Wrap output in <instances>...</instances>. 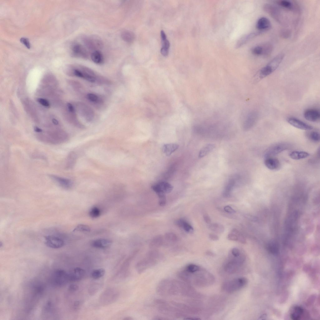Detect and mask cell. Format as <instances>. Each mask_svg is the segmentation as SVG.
Returning <instances> with one entry per match:
<instances>
[{
  "mask_svg": "<svg viewBox=\"0 0 320 320\" xmlns=\"http://www.w3.org/2000/svg\"><path fill=\"white\" fill-rule=\"evenodd\" d=\"M191 289L188 285L181 281L166 279L157 285L158 293L162 296H187L190 294Z\"/></svg>",
  "mask_w": 320,
  "mask_h": 320,
  "instance_id": "cell-1",
  "label": "cell"
},
{
  "mask_svg": "<svg viewBox=\"0 0 320 320\" xmlns=\"http://www.w3.org/2000/svg\"><path fill=\"white\" fill-rule=\"evenodd\" d=\"M160 258L159 252L154 250L149 252L146 257L139 261L136 265L137 272L141 273L156 265Z\"/></svg>",
  "mask_w": 320,
  "mask_h": 320,
  "instance_id": "cell-2",
  "label": "cell"
},
{
  "mask_svg": "<svg viewBox=\"0 0 320 320\" xmlns=\"http://www.w3.org/2000/svg\"><path fill=\"white\" fill-rule=\"evenodd\" d=\"M284 54L280 53L272 58L265 66L261 68L258 72L259 77L263 78L271 74L279 67L284 58Z\"/></svg>",
  "mask_w": 320,
  "mask_h": 320,
  "instance_id": "cell-3",
  "label": "cell"
},
{
  "mask_svg": "<svg viewBox=\"0 0 320 320\" xmlns=\"http://www.w3.org/2000/svg\"><path fill=\"white\" fill-rule=\"evenodd\" d=\"M245 260L243 255H241L235 257L232 255L229 257L224 265V269L228 273H233L238 271L242 265Z\"/></svg>",
  "mask_w": 320,
  "mask_h": 320,
  "instance_id": "cell-4",
  "label": "cell"
},
{
  "mask_svg": "<svg viewBox=\"0 0 320 320\" xmlns=\"http://www.w3.org/2000/svg\"><path fill=\"white\" fill-rule=\"evenodd\" d=\"M247 282V280L246 278H238L225 282L222 286V288L227 292H232L243 288Z\"/></svg>",
  "mask_w": 320,
  "mask_h": 320,
  "instance_id": "cell-5",
  "label": "cell"
},
{
  "mask_svg": "<svg viewBox=\"0 0 320 320\" xmlns=\"http://www.w3.org/2000/svg\"><path fill=\"white\" fill-rule=\"evenodd\" d=\"M119 295V292L116 288L107 289L101 294L99 298L100 302L104 305L112 304L116 300Z\"/></svg>",
  "mask_w": 320,
  "mask_h": 320,
  "instance_id": "cell-6",
  "label": "cell"
},
{
  "mask_svg": "<svg viewBox=\"0 0 320 320\" xmlns=\"http://www.w3.org/2000/svg\"><path fill=\"white\" fill-rule=\"evenodd\" d=\"M52 283L56 286H62L69 281L68 273L62 269H58L52 273Z\"/></svg>",
  "mask_w": 320,
  "mask_h": 320,
  "instance_id": "cell-7",
  "label": "cell"
},
{
  "mask_svg": "<svg viewBox=\"0 0 320 320\" xmlns=\"http://www.w3.org/2000/svg\"><path fill=\"white\" fill-rule=\"evenodd\" d=\"M290 144L287 142H280L272 145L266 151L264 156L265 158L273 157L289 148Z\"/></svg>",
  "mask_w": 320,
  "mask_h": 320,
  "instance_id": "cell-8",
  "label": "cell"
},
{
  "mask_svg": "<svg viewBox=\"0 0 320 320\" xmlns=\"http://www.w3.org/2000/svg\"><path fill=\"white\" fill-rule=\"evenodd\" d=\"M264 11L277 22L282 23L283 18L280 10L273 5L266 3L263 6Z\"/></svg>",
  "mask_w": 320,
  "mask_h": 320,
  "instance_id": "cell-9",
  "label": "cell"
},
{
  "mask_svg": "<svg viewBox=\"0 0 320 320\" xmlns=\"http://www.w3.org/2000/svg\"><path fill=\"white\" fill-rule=\"evenodd\" d=\"M45 243L49 248L58 249L62 247L64 242L62 239L57 236L48 235L45 237Z\"/></svg>",
  "mask_w": 320,
  "mask_h": 320,
  "instance_id": "cell-10",
  "label": "cell"
},
{
  "mask_svg": "<svg viewBox=\"0 0 320 320\" xmlns=\"http://www.w3.org/2000/svg\"><path fill=\"white\" fill-rule=\"evenodd\" d=\"M152 188L157 194H165L170 193L172 191L173 187L168 182H161L152 185Z\"/></svg>",
  "mask_w": 320,
  "mask_h": 320,
  "instance_id": "cell-11",
  "label": "cell"
},
{
  "mask_svg": "<svg viewBox=\"0 0 320 320\" xmlns=\"http://www.w3.org/2000/svg\"><path fill=\"white\" fill-rule=\"evenodd\" d=\"M287 122L293 127L301 130L310 131L313 129V127L308 124L294 117H289Z\"/></svg>",
  "mask_w": 320,
  "mask_h": 320,
  "instance_id": "cell-12",
  "label": "cell"
},
{
  "mask_svg": "<svg viewBox=\"0 0 320 320\" xmlns=\"http://www.w3.org/2000/svg\"><path fill=\"white\" fill-rule=\"evenodd\" d=\"M258 114L256 111H252L247 115L244 122L243 128L244 130L250 129L255 124L258 119Z\"/></svg>",
  "mask_w": 320,
  "mask_h": 320,
  "instance_id": "cell-13",
  "label": "cell"
},
{
  "mask_svg": "<svg viewBox=\"0 0 320 320\" xmlns=\"http://www.w3.org/2000/svg\"><path fill=\"white\" fill-rule=\"evenodd\" d=\"M69 281L77 282L82 280L84 277L85 271L82 268L77 267L68 273Z\"/></svg>",
  "mask_w": 320,
  "mask_h": 320,
  "instance_id": "cell-14",
  "label": "cell"
},
{
  "mask_svg": "<svg viewBox=\"0 0 320 320\" xmlns=\"http://www.w3.org/2000/svg\"><path fill=\"white\" fill-rule=\"evenodd\" d=\"M303 115L306 120L311 122H317L320 118L319 111L316 108L307 109L305 111Z\"/></svg>",
  "mask_w": 320,
  "mask_h": 320,
  "instance_id": "cell-15",
  "label": "cell"
},
{
  "mask_svg": "<svg viewBox=\"0 0 320 320\" xmlns=\"http://www.w3.org/2000/svg\"><path fill=\"white\" fill-rule=\"evenodd\" d=\"M256 27L257 29L260 31L264 32L265 31L270 29L271 27V24L268 18L262 17L257 21Z\"/></svg>",
  "mask_w": 320,
  "mask_h": 320,
  "instance_id": "cell-16",
  "label": "cell"
},
{
  "mask_svg": "<svg viewBox=\"0 0 320 320\" xmlns=\"http://www.w3.org/2000/svg\"><path fill=\"white\" fill-rule=\"evenodd\" d=\"M50 177L61 187L66 189H69L72 186V182L69 179L55 175H50Z\"/></svg>",
  "mask_w": 320,
  "mask_h": 320,
  "instance_id": "cell-17",
  "label": "cell"
},
{
  "mask_svg": "<svg viewBox=\"0 0 320 320\" xmlns=\"http://www.w3.org/2000/svg\"><path fill=\"white\" fill-rule=\"evenodd\" d=\"M260 31L253 32L245 35L240 38L237 42L236 47L239 48L243 45L253 38L259 36L263 33Z\"/></svg>",
  "mask_w": 320,
  "mask_h": 320,
  "instance_id": "cell-18",
  "label": "cell"
},
{
  "mask_svg": "<svg viewBox=\"0 0 320 320\" xmlns=\"http://www.w3.org/2000/svg\"><path fill=\"white\" fill-rule=\"evenodd\" d=\"M266 167L271 170H275L279 168L280 163L277 158L272 157L265 158L264 162Z\"/></svg>",
  "mask_w": 320,
  "mask_h": 320,
  "instance_id": "cell-19",
  "label": "cell"
},
{
  "mask_svg": "<svg viewBox=\"0 0 320 320\" xmlns=\"http://www.w3.org/2000/svg\"><path fill=\"white\" fill-rule=\"evenodd\" d=\"M112 244L111 241L108 239L101 238L93 240L91 243L94 247L99 248H108Z\"/></svg>",
  "mask_w": 320,
  "mask_h": 320,
  "instance_id": "cell-20",
  "label": "cell"
},
{
  "mask_svg": "<svg viewBox=\"0 0 320 320\" xmlns=\"http://www.w3.org/2000/svg\"><path fill=\"white\" fill-rule=\"evenodd\" d=\"M72 51L73 54L76 57L82 58H86L87 57L86 50L81 45H74L72 48Z\"/></svg>",
  "mask_w": 320,
  "mask_h": 320,
  "instance_id": "cell-21",
  "label": "cell"
},
{
  "mask_svg": "<svg viewBox=\"0 0 320 320\" xmlns=\"http://www.w3.org/2000/svg\"><path fill=\"white\" fill-rule=\"evenodd\" d=\"M175 222L176 225L182 228L187 232L192 233L193 231L192 226L183 219H178L175 221Z\"/></svg>",
  "mask_w": 320,
  "mask_h": 320,
  "instance_id": "cell-22",
  "label": "cell"
},
{
  "mask_svg": "<svg viewBox=\"0 0 320 320\" xmlns=\"http://www.w3.org/2000/svg\"><path fill=\"white\" fill-rule=\"evenodd\" d=\"M179 147L178 144L175 143L165 144L162 146V151L166 155L168 156L177 150Z\"/></svg>",
  "mask_w": 320,
  "mask_h": 320,
  "instance_id": "cell-23",
  "label": "cell"
},
{
  "mask_svg": "<svg viewBox=\"0 0 320 320\" xmlns=\"http://www.w3.org/2000/svg\"><path fill=\"white\" fill-rule=\"evenodd\" d=\"M82 109H80V111L82 115L84 116L85 119L89 121H91L93 116V112L91 109L83 103H78Z\"/></svg>",
  "mask_w": 320,
  "mask_h": 320,
  "instance_id": "cell-24",
  "label": "cell"
},
{
  "mask_svg": "<svg viewBox=\"0 0 320 320\" xmlns=\"http://www.w3.org/2000/svg\"><path fill=\"white\" fill-rule=\"evenodd\" d=\"M239 179L237 176H234L230 178L228 182L223 191V194L225 196H228L236 184V182Z\"/></svg>",
  "mask_w": 320,
  "mask_h": 320,
  "instance_id": "cell-25",
  "label": "cell"
},
{
  "mask_svg": "<svg viewBox=\"0 0 320 320\" xmlns=\"http://www.w3.org/2000/svg\"><path fill=\"white\" fill-rule=\"evenodd\" d=\"M310 154L307 152L302 151H295L290 152L289 156L292 159L294 160H300L308 157Z\"/></svg>",
  "mask_w": 320,
  "mask_h": 320,
  "instance_id": "cell-26",
  "label": "cell"
},
{
  "mask_svg": "<svg viewBox=\"0 0 320 320\" xmlns=\"http://www.w3.org/2000/svg\"><path fill=\"white\" fill-rule=\"evenodd\" d=\"M304 310L301 307L296 306L294 307L290 314V317L293 320H298L300 319L303 313Z\"/></svg>",
  "mask_w": 320,
  "mask_h": 320,
  "instance_id": "cell-27",
  "label": "cell"
},
{
  "mask_svg": "<svg viewBox=\"0 0 320 320\" xmlns=\"http://www.w3.org/2000/svg\"><path fill=\"white\" fill-rule=\"evenodd\" d=\"M164 239V237L161 235L154 237L150 242V247L151 248H156L161 246L163 244Z\"/></svg>",
  "mask_w": 320,
  "mask_h": 320,
  "instance_id": "cell-28",
  "label": "cell"
},
{
  "mask_svg": "<svg viewBox=\"0 0 320 320\" xmlns=\"http://www.w3.org/2000/svg\"><path fill=\"white\" fill-rule=\"evenodd\" d=\"M215 147L214 145L212 144H208L205 145L200 151L198 157L201 158L206 156L212 151Z\"/></svg>",
  "mask_w": 320,
  "mask_h": 320,
  "instance_id": "cell-29",
  "label": "cell"
},
{
  "mask_svg": "<svg viewBox=\"0 0 320 320\" xmlns=\"http://www.w3.org/2000/svg\"><path fill=\"white\" fill-rule=\"evenodd\" d=\"M121 36L124 41L128 42H131L134 39L133 33L128 30H124L122 32Z\"/></svg>",
  "mask_w": 320,
  "mask_h": 320,
  "instance_id": "cell-30",
  "label": "cell"
},
{
  "mask_svg": "<svg viewBox=\"0 0 320 320\" xmlns=\"http://www.w3.org/2000/svg\"><path fill=\"white\" fill-rule=\"evenodd\" d=\"M91 58L92 61L97 64L101 63L103 60L102 55L98 51H94L91 54Z\"/></svg>",
  "mask_w": 320,
  "mask_h": 320,
  "instance_id": "cell-31",
  "label": "cell"
},
{
  "mask_svg": "<svg viewBox=\"0 0 320 320\" xmlns=\"http://www.w3.org/2000/svg\"><path fill=\"white\" fill-rule=\"evenodd\" d=\"M105 270L103 268H100L93 270L91 273L92 277L94 279H98L104 276Z\"/></svg>",
  "mask_w": 320,
  "mask_h": 320,
  "instance_id": "cell-32",
  "label": "cell"
},
{
  "mask_svg": "<svg viewBox=\"0 0 320 320\" xmlns=\"http://www.w3.org/2000/svg\"><path fill=\"white\" fill-rule=\"evenodd\" d=\"M276 3L281 7L288 9L292 10L294 8L293 3L289 0H278L276 1Z\"/></svg>",
  "mask_w": 320,
  "mask_h": 320,
  "instance_id": "cell-33",
  "label": "cell"
},
{
  "mask_svg": "<svg viewBox=\"0 0 320 320\" xmlns=\"http://www.w3.org/2000/svg\"><path fill=\"white\" fill-rule=\"evenodd\" d=\"M76 154L74 152L70 153L67 158V166L69 168H72L75 162L76 159Z\"/></svg>",
  "mask_w": 320,
  "mask_h": 320,
  "instance_id": "cell-34",
  "label": "cell"
},
{
  "mask_svg": "<svg viewBox=\"0 0 320 320\" xmlns=\"http://www.w3.org/2000/svg\"><path fill=\"white\" fill-rule=\"evenodd\" d=\"M164 238L167 241L174 242L177 241L178 237L174 233L172 232H167L164 235Z\"/></svg>",
  "mask_w": 320,
  "mask_h": 320,
  "instance_id": "cell-35",
  "label": "cell"
},
{
  "mask_svg": "<svg viewBox=\"0 0 320 320\" xmlns=\"http://www.w3.org/2000/svg\"><path fill=\"white\" fill-rule=\"evenodd\" d=\"M209 227L211 230L218 233H222L224 231L223 226L216 223L211 224L209 225Z\"/></svg>",
  "mask_w": 320,
  "mask_h": 320,
  "instance_id": "cell-36",
  "label": "cell"
},
{
  "mask_svg": "<svg viewBox=\"0 0 320 320\" xmlns=\"http://www.w3.org/2000/svg\"><path fill=\"white\" fill-rule=\"evenodd\" d=\"M200 269L199 266L193 264H189L186 266L184 270L189 273H193L198 271Z\"/></svg>",
  "mask_w": 320,
  "mask_h": 320,
  "instance_id": "cell-37",
  "label": "cell"
},
{
  "mask_svg": "<svg viewBox=\"0 0 320 320\" xmlns=\"http://www.w3.org/2000/svg\"><path fill=\"white\" fill-rule=\"evenodd\" d=\"M240 233L239 232L237 229H233L228 234V238L230 240L238 241V237Z\"/></svg>",
  "mask_w": 320,
  "mask_h": 320,
  "instance_id": "cell-38",
  "label": "cell"
},
{
  "mask_svg": "<svg viewBox=\"0 0 320 320\" xmlns=\"http://www.w3.org/2000/svg\"><path fill=\"white\" fill-rule=\"evenodd\" d=\"M308 138L313 142H318L320 140V134L318 132L312 131L309 134Z\"/></svg>",
  "mask_w": 320,
  "mask_h": 320,
  "instance_id": "cell-39",
  "label": "cell"
},
{
  "mask_svg": "<svg viewBox=\"0 0 320 320\" xmlns=\"http://www.w3.org/2000/svg\"><path fill=\"white\" fill-rule=\"evenodd\" d=\"M90 230V228L89 226L85 224H80L75 227L73 229V232H89Z\"/></svg>",
  "mask_w": 320,
  "mask_h": 320,
  "instance_id": "cell-40",
  "label": "cell"
},
{
  "mask_svg": "<svg viewBox=\"0 0 320 320\" xmlns=\"http://www.w3.org/2000/svg\"><path fill=\"white\" fill-rule=\"evenodd\" d=\"M89 213L91 217L95 218L98 217L100 216L101 211L98 208L96 207H94L91 209Z\"/></svg>",
  "mask_w": 320,
  "mask_h": 320,
  "instance_id": "cell-41",
  "label": "cell"
},
{
  "mask_svg": "<svg viewBox=\"0 0 320 320\" xmlns=\"http://www.w3.org/2000/svg\"><path fill=\"white\" fill-rule=\"evenodd\" d=\"M87 98L89 101L97 103L101 102L98 96L94 93H88L87 95Z\"/></svg>",
  "mask_w": 320,
  "mask_h": 320,
  "instance_id": "cell-42",
  "label": "cell"
},
{
  "mask_svg": "<svg viewBox=\"0 0 320 320\" xmlns=\"http://www.w3.org/2000/svg\"><path fill=\"white\" fill-rule=\"evenodd\" d=\"M252 52L253 54L256 55H263V49L262 45H258L252 48Z\"/></svg>",
  "mask_w": 320,
  "mask_h": 320,
  "instance_id": "cell-43",
  "label": "cell"
},
{
  "mask_svg": "<svg viewBox=\"0 0 320 320\" xmlns=\"http://www.w3.org/2000/svg\"><path fill=\"white\" fill-rule=\"evenodd\" d=\"M165 194L163 193L157 194L159 198L158 204L161 206H164L166 204L167 200Z\"/></svg>",
  "mask_w": 320,
  "mask_h": 320,
  "instance_id": "cell-44",
  "label": "cell"
},
{
  "mask_svg": "<svg viewBox=\"0 0 320 320\" xmlns=\"http://www.w3.org/2000/svg\"><path fill=\"white\" fill-rule=\"evenodd\" d=\"M280 35L283 38L287 39L291 35V32L289 29H284L281 31Z\"/></svg>",
  "mask_w": 320,
  "mask_h": 320,
  "instance_id": "cell-45",
  "label": "cell"
},
{
  "mask_svg": "<svg viewBox=\"0 0 320 320\" xmlns=\"http://www.w3.org/2000/svg\"><path fill=\"white\" fill-rule=\"evenodd\" d=\"M37 101L42 106L46 107H49L50 104L48 101L46 99L39 98L37 99Z\"/></svg>",
  "mask_w": 320,
  "mask_h": 320,
  "instance_id": "cell-46",
  "label": "cell"
},
{
  "mask_svg": "<svg viewBox=\"0 0 320 320\" xmlns=\"http://www.w3.org/2000/svg\"><path fill=\"white\" fill-rule=\"evenodd\" d=\"M20 41L21 42L24 44L29 49L31 48L30 44L27 38H21Z\"/></svg>",
  "mask_w": 320,
  "mask_h": 320,
  "instance_id": "cell-47",
  "label": "cell"
},
{
  "mask_svg": "<svg viewBox=\"0 0 320 320\" xmlns=\"http://www.w3.org/2000/svg\"><path fill=\"white\" fill-rule=\"evenodd\" d=\"M231 253V254L235 257H238L241 255V252L239 250L236 248L232 249Z\"/></svg>",
  "mask_w": 320,
  "mask_h": 320,
  "instance_id": "cell-48",
  "label": "cell"
},
{
  "mask_svg": "<svg viewBox=\"0 0 320 320\" xmlns=\"http://www.w3.org/2000/svg\"><path fill=\"white\" fill-rule=\"evenodd\" d=\"M78 289V286L76 284H70L68 287V290L70 292H74L77 291Z\"/></svg>",
  "mask_w": 320,
  "mask_h": 320,
  "instance_id": "cell-49",
  "label": "cell"
},
{
  "mask_svg": "<svg viewBox=\"0 0 320 320\" xmlns=\"http://www.w3.org/2000/svg\"><path fill=\"white\" fill-rule=\"evenodd\" d=\"M224 209L225 211L229 213H234L236 212L234 210L229 206H225L224 208Z\"/></svg>",
  "mask_w": 320,
  "mask_h": 320,
  "instance_id": "cell-50",
  "label": "cell"
},
{
  "mask_svg": "<svg viewBox=\"0 0 320 320\" xmlns=\"http://www.w3.org/2000/svg\"><path fill=\"white\" fill-rule=\"evenodd\" d=\"M162 47L169 49L170 47V43L168 40L167 39L162 41Z\"/></svg>",
  "mask_w": 320,
  "mask_h": 320,
  "instance_id": "cell-51",
  "label": "cell"
},
{
  "mask_svg": "<svg viewBox=\"0 0 320 320\" xmlns=\"http://www.w3.org/2000/svg\"><path fill=\"white\" fill-rule=\"evenodd\" d=\"M160 52L161 54L164 56H167L169 53V49L162 47L161 49Z\"/></svg>",
  "mask_w": 320,
  "mask_h": 320,
  "instance_id": "cell-52",
  "label": "cell"
},
{
  "mask_svg": "<svg viewBox=\"0 0 320 320\" xmlns=\"http://www.w3.org/2000/svg\"><path fill=\"white\" fill-rule=\"evenodd\" d=\"M67 106L68 111L72 113H75V111L73 105L70 103H68Z\"/></svg>",
  "mask_w": 320,
  "mask_h": 320,
  "instance_id": "cell-53",
  "label": "cell"
},
{
  "mask_svg": "<svg viewBox=\"0 0 320 320\" xmlns=\"http://www.w3.org/2000/svg\"><path fill=\"white\" fill-rule=\"evenodd\" d=\"M238 241L242 243H246V240L244 237L241 233H240L238 236Z\"/></svg>",
  "mask_w": 320,
  "mask_h": 320,
  "instance_id": "cell-54",
  "label": "cell"
},
{
  "mask_svg": "<svg viewBox=\"0 0 320 320\" xmlns=\"http://www.w3.org/2000/svg\"><path fill=\"white\" fill-rule=\"evenodd\" d=\"M203 218L204 221L206 223L210 224L211 223V220L208 214H204L203 215Z\"/></svg>",
  "mask_w": 320,
  "mask_h": 320,
  "instance_id": "cell-55",
  "label": "cell"
},
{
  "mask_svg": "<svg viewBox=\"0 0 320 320\" xmlns=\"http://www.w3.org/2000/svg\"><path fill=\"white\" fill-rule=\"evenodd\" d=\"M209 237L210 239L213 241H217L219 239L218 236L217 235L213 233H210L209 234Z\"/></svg>",
  "mask_w": 320,
  "mask_h": 320,
  "instance_id": "cell-56",
  "label": "cell"
},
{
  "mask_svg": "<svg viewBox=\"0 0 320 320\" xmlns=\"http://www.w3.org/2000/svg\"><path fill=\"white\" fill-rule=\"evenodd\" d=\"M161 36L162 41H163L167 39L166 35L163 30H162L161 31Z\"/></svg>",
  "mask_w": 320,
  "mask_h": 320,
  "instance_id": "cell-57",
  "label": "cell"
},
{
  "mask_svg": "<svg viewBox=\"0 0 320 320\" xmlns=\"http://www.w3.org/2000/svg\"><path fill=\"white\" fill-rule=\"evenodd\" d=\"M81 302L79 301H76L74 304V308L76 309H78L81 306Z\"/></svg>",
  "mask_w": 320,
  "mask_h": 320,
  "instance_id": "cell-58",
  "label": "cell"
},
{
  "mask_svg": "<svg viewBox=\"0 0 320 320\" xmlns=\"http://www.w3.org/2000/svg\"><path fill=\"white\" fill-rule=\"evenodd\" d=\"M34 130L36 132H42V130L41 128L37 126L34 127Z\"/></svg>",
  "mask_w": 320,
  "mask_h": 320,
  "instance_id": "cell-59",
  "label": "cell"
},
{
  "mask_svg": "<svg viewBox=\"0 0 320 320\" xmlns=\"http://www.w3.org/2000/svg\"><path fill=\"white\" fill-rule=\"evenodd\" d=\"M185 319H189V320H200L201 319L199 318H193V317H187L186 318H185Z\"/></svg>",
  "mask_w": 320,
  "mask_h": 320,
  "instance_id": "cell-60",
  "label": "cell"
},
{
  "mask_svg": "<svg viewBox=\"0 0 320 320\" xmlns=\"http://www.w3.org/2000/svg\"><path fill=\"white\" fill-rule=\"evenodd\" d=\"M52 122L55 125H57L58 124V122L57 120L54 118H53L52 119Z\"/></svg>",
  "mask_w": 320,
  "mask_h": 320,
  "instance_id": "cell-61",
  "label": "cell"
},
{
  "mask_svg": "<svg viewBox=\"0 0 320 320\" xmlns=\"http://www.w3.org/2000/svg\"><path fill=\"white\" fill-rule=\"evenodd\" d=\"M132 319H133V318L130 317H126L123 319V320H132Z\"/></svg>",
  "mask_w": 320,
  "mask_h": 320,
  "instance_id": "cell-62",
  "label": "cell"
}]
</instances>
